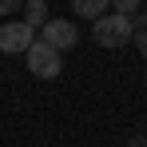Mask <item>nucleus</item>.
<instances>
[{"instance_id":"6","label":"nucleus","mask_w":147,"mask_h":147,"mask_svg":"<svg viewBox=\"0 0 147 147\" xmlns=\"http://www.w3.org/2000/svg\"><path fill=\"white\" fill-rule=\"evenodd\" d=\"M44 20H48V4H44V0H28L24 4V24L28 28H40Z\"/></svg>"},{"instance_id":"8","label":"nucleus","mask_w":147,"mask_h":147,"mask_svg":"<svg viewBox=\"0 0 147 147\" xmlns=\"http://www.w3.org/2000/svg\"><path fill=\"white\" fill-rule=\"evenodd\" d=\"M111 4H115V12H123V16H131L139 8V0H111Z\"/></svg>"},{"instance_id":"3","label":"nucleus","mask_w":147,"mask_h":147,"mask_svg":"<svg viewBox=\"0 0 147 147\" xmlns=\"http://www.w3.org/2000/svg\"><path fill=\"white\" fill-rule=\"evenodd\" d=\"M32 40H36V28H28L24 20L0 24V52H4V56H20V52H28Z\"/></svg>"},{"instance_id":"4","label":"nucleus","mask_w":147,"mask_h":147,"mask_svg":"<svg viewBox=\"0 0 147 147\" xmlns=\"http://www.w3.org/2000/svg\"><path fill=\"white\" fill-rule=\"evenodd\" d=\"M40 32H44L40 40H48L56 52H68V48H76V44H80V28H76L72 20H44V24H40Z\"/></svg>"},{"instance_id":"2","label":"nucleus","mask_w":147,"mask_h":147,"mask_svg":"<svg viewBox=\"0 0 147 147\" xmlns=\"http://www.w3.org/2000/svg\"><path fill=\"white\" fill-rule=\"evenodd\" d=\"M24 60H28V72L36 80H56L64 72V52H56L48 40H32L28 52H24Z\"/></svg>"},{"instance_id":"7","label":"nucleus","mask_w":147,"mask_h":147,"mask_svg":"<svg viewBox=\"0 0 147 147\" xmlns=\"http://www.w3.org/2000/svg\"><path fill=\"white\" fill-rule=\"evenodd\" d=\"M131 40H135L139 56L147 60V16H131Z\"/></svg>"},{"instance_id":"1","label":"nucleus","mask_w":147,"mask_h":147,"mask_svg":"<svg viewBox=\"0 0 147 147\" xmlns=\"http://www.w3.org/2000/svg\"><path fill=\"white\" fill-rule=\"evenodd\" d=\"M92 40H96L99 48H119L131 40V16H123V12H103L92 20Z\"/></svg>"},{"instance_id":"9","label":"nucleus","mask_w":147,"mask_h":147,"mask_svg":"<svg viewBox=\"0 0 147 147\" xmlns=\"http://www.w3.org/2000/svg\"><path fill=\"white\" fill-rule=\"evenodd\" d=\"M8 12H20V0H0V16H8Z\"/></svg>"},{"instance_id":"5","label":"nucleus","mask_w":147,"mask_h":147,"mask_svg":"<svg viewBox=\"0 0 147 147\" xmlns=\"http://www.w3.org/2000/svg\"><path fill=\"white\" fill-rule=\"evenodd\" d=\"M111 8V0H72V12L76 16H84V20H96Z\"/></svg>"}]
</instances>
